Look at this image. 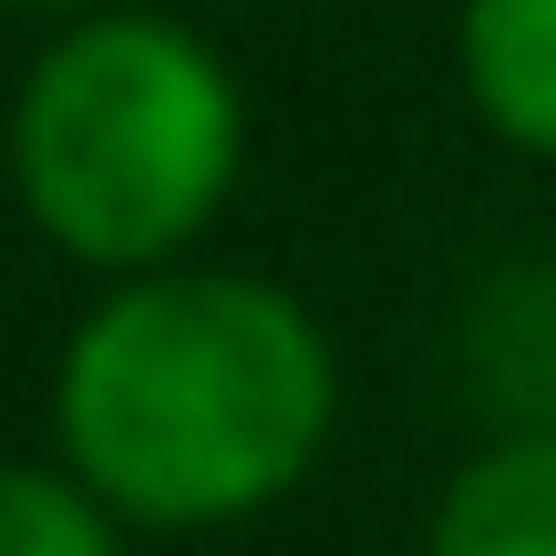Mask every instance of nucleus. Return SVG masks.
Listing matches in <instances>:
<instances>
[{"label":"nucleus","mask_w":556,"mask_h":556,"mask_svg":"<svg viewBox=\"0 0 556 556\" xmlns=\"http://www.w3.org/2000/svg\"><path fill=\"white\" fill-rule=\"evenodd\" d=\"M454 73L484 135L556 165V0H464Z\"/></svg>","instance_id":"5"},{"label":"nucleus","mask_w":556,"mask_h":556,"mask_svg":"<svg viewBox=\"0 0 556 556\" xmlns=\"http://www.w3.org/2000/svg\"><path fill=\"white\" fill-rule=\"evenodd\" d=\"M340 433V351L309 299L258 268H144L73 319L52 361V443L114 526L217 536L319 475Z\"/></svg>","instance_id":"1"},{"label":"nucleus","mask_w":556,"mask_h":556,"mask_svg":"<svg viewBox=\"0 0 556 556\" xmlns=\"http://www.w3.org/2000/svg\"><path fill=\"white\" fill-rule=\"evenodd\" d=\"M248 176V93L176 11L62 21L11 93V197L93 278L176 268Z\"/></svg>","instance_id":"2"},{"label":"nucleus","mask_w":556,"mask_h":556,"mask_svg":"<svg viewBox=\"0 0 556 556\" xmlns=\"http://www.w3.org/2000/svg\"><path fill=\"white\" fill-rule=\"evenodd\" d=\"M0 11H31V21H52V31H62V21H93V11H124V0H0Z\"/></svg>","instance_id":"7"},{"label":"nucleus","mask_w":556,"mask_h":556,"mask_svg":"<svg viewBox=\"0 0 556 556\" xmlns=\"http://www.w3.org/2000/svg\"><path fill=\"white\" fill-rule=\"evenodd\" d=\"M0 556H124V526L73 464H0Z\"/></svg>","instance_id":"6"},{"label":"nucleus","mask_w":556,"mask_h":556,"mask_svg":"<svg viewBox=\"0 0 556 556\" xmlns=\"http://www.w3.org/2000/svg\"><path fill=\"white\" fill-rule=\"evenodd\" d=\"M464 392L495 433H556V248L495 268L464 309Z\"/></svg>","instance_id":"3"},{"label":"nucleus","mask_w":556,"mask_h":556,"mask_svg":"<svg viewBox=\"0 0 556 556\" xmlns=\"http://www.w3.org/2000/svg\"><path fill=\"white\" fill-rule=\"evenodd\" d=\"M422 556H556V433H484L443 475Z\"/></svg>","instance_id":"4"}]
</instances>
